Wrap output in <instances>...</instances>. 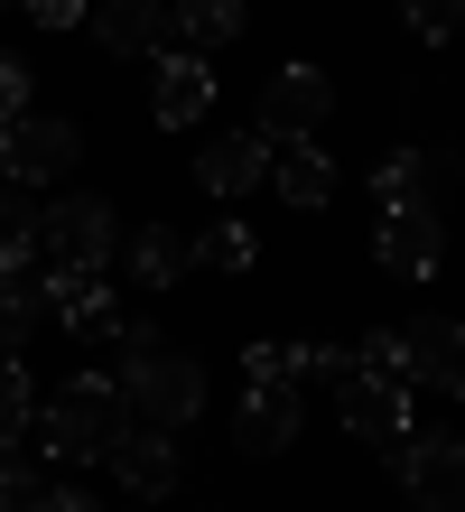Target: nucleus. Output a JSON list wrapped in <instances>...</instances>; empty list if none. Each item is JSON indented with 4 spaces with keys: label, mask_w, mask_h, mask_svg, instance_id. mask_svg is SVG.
Instances as JSON below:
<instances>
[{
    "label": "nucleus",
    "mask_w": 465,
    "mask_h": 512,
    "mask_svg": "<svg viewBox=\"0 0 465 512\" xmlns=\"http://www.w3.org/2000/svg\"><path fill=\"white\" fill-rule=\"evenodd\" d=\"M47 326V270H0V354H19L28 336Z\"/></svg>",
    "instance_id": "17"
},
{
    "label": "nucleus",
    "mask_w": 465,
    "mask_h": 512,
    "mask_svg": "<svg viewBox=\"0 0 465 512\" xmlns=\"http://www.w3.org/2000/svg\"><path fill=\"white\" fill-rule=\"evenodd\" d=\"M298 373H317V382H345V373H354V354H345V345H289V382H298Z\"/></svg>",
    "instance_id": "25"
},
{
    "label": "nucleus",
    "mask_w": 465,
    "mask_h": 512,
    "mask_svg": "<svg viewBox=\"0 0 465 512\" xmlns=\"http://www.w3.org/2000/svg\"><path fill=\"white\" fill-rule=\"evenodd\" d=\"M28 494H38V475L19 466V447H0V512H28Z\"/></svg>",
    "instance_id": "26"
},
{
    "label": "nucleus",
    "mask_w": 465,
    "mask_h": 512,
    "mask_svg": "<svg viewBox=\"0 0 465 512\" xmlns=\"http://www.w3.org/2000/svg\"><path fill=\"white\" fill-rule=\"evenodd\" d=\"M261 177H270V140L261 131H214L196 149V187L205 196H252Z\"/></svg>",
    "instance_id": "14"
},
{
    "label": "nucleus",
    "mask_w": 465,
    "mask_h": 512,
    "mask_svg": "<svg viewBox=\"0 0 465 512\" xmlns=\"http://www.w3.org/2000/svg\"><path fill=\"white\" fill-rule=\"evenodd\" d=\"M335 419H345V438H363V447H391L400 429H410V382L400 373H345L335 382Z\"/></svg>",
    "instance_id": "6"
},
{
    "label": "nucleus",
    "mask_w": 465,
    "mask_h": 512,
    "mask_svg": "<svg viewBox=\"0 0 465 512\" xmlns=\"http://www.w3.org/2000/svg\"><path fill=\"white\" fill-rule=\"evenodd\" d=\"M196 261H214V270H252V261H261V243H252V224H205Z\"/></svg>",
    "instance_id": "23"
},
{
    "label": "nucleus",
    "mask_w": 465,
    "mask_h": 512,
    "mask_svg": "<svg viewBox=\"0 0 465 512\" xmlns=\"http://www.w3.org/2000/svg\"><path fill=\"white\" fill-rule=\"evenodd\" d=\"M121 252V215L103 196H56L38 215V270H112Z\"/></svg>",
    "instance_id": "2"
},
{
    "label": "nucleus",
    "mask_w": 465,
    "mask_h": 512,
    "mask_svg": "<svg viewBox=\"0 0 465 512\" xmlns=\"http://www.w3.org/2000/svg\"><path fill=\"white\" fill-rule=\"evenodd\" d=\"M186 270H196V243H186L177 224H140L131 233V280L140 289H177Z\"/></svg>",
    "instance_id": "18"
},
{
    "label": "nucleus",
    "mask_w": 465,
    "mask_h": 512,
    "mask_svg": "<svg viewBox=\"0 0 465 512\" xmlns=\"http://www.w3.org/2000/svg\"><path fill=\"white\" fill-rule=\"evenodd\" d=\"M10 10H28L38 28H84V10H93V0H10Z\"/></svg>",
    "instance_id": "28"
},
{
    "label": "nucleus",
    "mask_w": 465,
    "mask_h": 512,
    "mask_svg": "<svg viewBox=\"0 0 465 512\" xmlns=\"http://www.w3.org/2000/svg\"><path fill=\"white\" fill-rule=\"evenodd\" d=\"M84 28H93L103 56H159L168 47V0H93Z\"/></svg>",
    "instance_id": "12"
},
{
    "label": "nucleus",
    "mask_w": 465,
    "mask_h": 512,
    "mask_svg": "<svg viewBox=\"0 0 465 512\" xmlns=\"http://www.w3.org/2000/svg\"><path fill=\"white\" fill-rule=\"evenodd\" d=\"M121 429H131V391H121L112 373H75V382H56V401L38 410V447H47L56 466L103 457Z\"/></svg>",
    "instance_id": "1"
},
{
    "label": "nucleus",
    "mask_w": 465,
    "mask_h": 512,
    "mask_svg": "<svg viewBox=\"0 0 465 512\" xmlns=\"http://www.w3.org/2000/svg\"><path fill=\"white\" fill-rule=\"evenodd\" d=\"M233 438L252 447V457H279V447H298V391L289 382H252L233 410Z\"/></svg>",
    "instance_id": "16"
},
{
    "label": "nucleus",
    "mask_w": 465,
    "mask_h": 512,
    "mask_svg": "<svg viewBox=\"0 0 465 512\" xmlns=\"http://www.w3.org/2000/svg\"><path fill=\"white\" fill-rule=\"evenodd\" d=\"M326 112H335V84H326V66H279L270 84H261V140H317L326 131Z\"/></svg>",
    "instance_id": "5"
},
{
    "label": "nucleus",
    "mask_w": 465,
    "mask_h": 512,
    "mask_svg": "<svg viewBox=\"0 0 465 512\" xmlns=\"http://www.w3.org/2000/svg\"><path fill=\"white\" fill-rule=\"evenodd\" d=\"M19 112H28V66H19V56H0V131H10Z\"/></svg>",
    "instance_id": "27"
},
{
    "label": "nucleus",
    "mask_w": 465,
    "mask_h": 512,
    "mask_svg": "<svg viewBox=\"0 0 465 512\" xmlns=\"http://www.w3.org/2000/svg\"><path fill=\"white\" fill-rule=\"evenodd\" d=\"M391 466H400V494L419 512H465V438L456 429H400Z\"/></svg>",
    "instance_id": "4"
},
{
    "label": "nucleus",
    "mask_w": 465,
    "mask_h": 512,
    "mask_svg": "<svg viewBox=\"0 0 465 512\" xmlns=\"http://www.w3.org/2000/svg\"><path fill=\"white\" fill-rule=\"evenodd\" d=\"M168 28H177V47H186V56H214V47H233V38H242V0H177Z\"/></svg>",
    "instance_id": "20"
},
{
    "label": "nucleus",
    "mask_w": 465,
    "mask_h": 512,
    "mask_svg": "<svg viewBox=\"0 0 465 512\" xmlns=\"http://www.w3.org/2000/svg\"><path fill=\"white\" fill-rule=\"evenodd\" d=\"M242 373H252V382H289V345H252V354H242Z\"/></svg>",
    "instance_id": "30"
},
{
    "label": "nucleus",
    "mask_w": 465,
    "mask_h": 512,
    "mask_svg": "<svg viewBox=\"0 0 465 512\" xmlns=\"http://www.w3.org/2000/svg\"><path fill=\"white\" fill-rule=\"evenodd\" d=\"M159 122L168 131H196L205 112H214V56H186V47H159Z\"/></svg>",
    "instance_id": "15"
},
{
    "label": "nucleus",
    "mask_w": 465,
    "mask_h": 512,
    "mask_svg": "<svg viewBox=\"0 0 465 512\" xmlns=\"http://www.w3.org/2000/svg\"><path fill=\"white\" fill-rule=\"evenodd\" d=\"M103 457H112V475H121V494H131V503H168L177 494V438L168 429H121Z\"/></svg>",
    "instance_id": "11"
},
{
    "label": "nucleus",
    "mask_w": 465,
    "mask_h": 512,
    "mask_svg": "<svg viewBox=\"0 0 465 512\" xmlns=\"http://www.w3.org/2000/svg\"><path fill=\"white\" fill-rule=\"evenodd\" d=\"M270 177H279V196H289L298 215H317V205L335 196V168H326V149H307V140H279V149H270Z\"/></svg>",
    "instance_id": "19"
},
{
    "label": "nucleus",
    "mask_w": 465,
    "mask_h": 512,
    "mask_svg": "<svg viewBox=\"0 0 465 512\" xmlns=\"http://www.w3.org/2000/svg\"><path fill=\"white\" fill-rule=\"evenodd\" d=\"M28 512H103V503L75 494V485H38V494H28Z\"/></svg>",
    "instance_id": "29"
},
{
    "label": "nucleus",
    "mask_w": 465,
    "mask_h": 512,
    "mask_svg": "<svg viewBox=\"0 0 465 512\" xmlns=\"http://www.w3.org/2000/svg\"><path fill=\"white\" fill-rule=\"evenodd\" d=\"M0 10H10V0H0Z\"/></svg>",
    "instance_id": "32"
},
{
    "label": "nucleus",
    "mask_w": 465,
    "mask_h": 512,
    "mask_svg": "<svg viewBox=\"0 0 465 512\" xmlns=\"http://www.w3.org/2000/svg\"><path fill=\"white\" fill-rule=\"evenodd\" d=\"M400 19H410L419 38L438 47V38H456V19H465V0H400Z\"/></svg>",
    "instance_id": "24"
},
{
    "label": "nucleus",
    "mask_w": 465,
    "mask_h": 512,
    "mask_svg": "<svg viewBox=\"0 0 465 512\" xmlns=\"http://www.w3.org/2000/svg\"><path fill=\"white\" fill-rule=\"evenodd\" d=\"M47 317L66 326V336H112V326H121L112 270H47Z\"/></svg>",
    "instance_id": "10"
},
{
    "label": "nucleus",
    "mask_w": 465,
    "mask_h": 512,
    "mask_svg": "<svg viewBox=\"0 0 465 512\" xmlns=\"http://www.w3.org/2000/svg\"><path fill=\"white\" fill-rule=\"evenodd\" d=\"M84 159V131L56 122V112H19L10 131H0V168L19 177V187H38V177H66Z\"/></svg>",
    "instance_id": "7"
},
{
    "label": "nucleus",
    "mask_w": 465,
    "mask_h": 512,
    "mask_svg": "<svg viewBox=\"0 0 465 512\" xmlns=\"http://www.w3.org/2000/svg\"><path fill=\"white\" fill-rule=\"evenodd\" d=\"M372 252H382V270H400V280H438V261H447V224H438V205H382V224H372Z\"/></svg>",
    "instance_id": "8"
},
{
    "label": "nucleus",
    "mask_w": 465,
    "mask_h": 512,
    "mask_svg": "<svg viewBox=\"0 0 465 512\" xmlns=\"http://www.w3.org/2000/svg\"><path fill=\"white\" fill-rule=\"evenodd\" d=\"M354 364H363V373H400V336H391V326H382V336H363Z\"/></svg>",
    "instance_id": "31"
},
{
    "label": "nucleus",
    "mask_w": 465,
    "mask_h": 512,
    "mask_svg": "<svg viewBox=\"0 0 465 512\" xmlns=\"http://www.w3.org/2000/svg\"><path fill=\"white\" fill-rule=\"evenodd\" d=\"M28 419H38V401H28V364H19V354H0V447H19Z\"/></svg>",
    "instance_id": "22"
},
{
    "label": "nucleus",
    "mask_w": 465,
    "mask_h": 512,
    "mask_svg": "<svg viewBox=\"0 0 465 512\" xmlns=\"http://www.w3.org/2000/svg\"><path fill=\"white\" fill-rule=\"evenodd\" d=\"M112 382L131 391V410L149 419V429H186V419L205 410V364H196V354H168V345L159 354H131Z\"/></svg>",
    "instance_id": "3"
},
{
    "label": "nucleus",
    "mask_w": 465,
    "mask_h": 512,
    "mask_svg": "<svg viewBox=\"0 0 465 512\" xmlns=\"http://www.w3.org/2000/svg\"><path fill=\"white\" fill-rule=\"evenodd\" d=\"M400 382H428L438 401H465V326L456 317L400 326Z\"/></svg>",
    "instance_id": "9"
},
{
    "label": "nucleus",
    "mask_w": 465,
    "mask_h": 512,
    "mask_svg": "<svg viewBox=\"0 0 465 512\" xmlns=\"http://www.w3.org/2000/svg\"><path fill=\"white\" fill-rule=\"evenodd\" d=\"M456 187V149H391L372 168V205H438Z\"/></svg>",
    "instance_id": "13"
},
{
    "label": "nucleus",
    "mask_w": 465,
    "mask_h": 512,
    "mask_svg": "<svg viewBox=\"0 0 465 512\" xmlns=\"http://www.w3.org/2000/svg\"><path fill=\"white\" fill-rule=\"evenodd\" d=\"M28 261H38V205L0 196V270H28Z\"/></svg>",
    "instance_id": "21"
}]
</instances>
